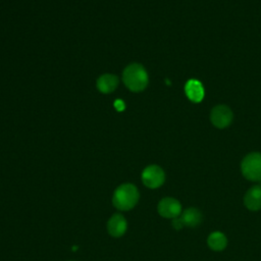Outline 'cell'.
I'll return each mask as SVG.
<instances>
[{"label":"cell","mask_w":261,"mask_h":261,"mask_svg":"<svg viewBox=\"0 0 261 261\" xmlns=\"http://www.w3.org/2000/svg\"><path fill=\"white\" fill-rule=\"evenodd\" d=\"M179 218L181 219L184 225L194 227V226H197L201 222L202 214L196 208H189L180 214Z\"/></svg>","instance_id":"cell-11"},{"label":"cell","mask_w":261,"mask_h":261,"mask_svg":"<svg viewBox=\"0 0 261 261\" xmlns=\"http://www.w3.org/2000/svg\"><path fill=\"white\" fill-rule=\"evenodd\" d=\"M185 92L187 97L195 103H199L203 100L205 91L203 85L197 80H190L185 86Z\"/></svg>","instance_id":"cell-8"},{"label":"cell","mask_w":261,"mask_h":261,"mask_svg":"<svg viewBox=\"0 0 261 261\" xmlns=\"http://www.w3.org/2000/svg\"><path fill=\"white\" fill-rule=\"evenodd\" d=\"M232 112L229 107L225 105L215 106L210 113V120L217 128H224L232 121Z\"/></svg>","instance_id":"cell-5"},{"label":"cell","mask_w":261,"mask_h":261,"mask_svg":"<svg viewBox=\"0 0 261 261\" xmlns=\"http://www.w3.org/2000/svg\"><path fill=\"white\" fill-rule=\"evenodd\" d=\"M158 212L165 218H175L181 214V206L173 198H164L158 204Z\"/></svg>","instance_id":"cell-6"},{"label":"cell","mask_w":261,"mask_h":261,"mask_svg":"<svg viewBox=\"0 0 261 261\" xmlns=\"http://www.w3.org/2000/svg\"><path fill=\"white\" fill-rule=\"evenodd\" d=\"M164 171L157 165H149L142 172V180L150 189L159 188L164 182Z\"/></svg>","instance_id":"cell-4"},{"label":"cell","mask_w":261,"mask_h":261,"mask_svg":"<svg viewBox=\"0 0 261 261\" xmlns=\"http://www.w3.org/2000/svg\"><path fill=\"white\" fill-rule=\"evenodd\" d=\"M172 226H173L175 229H180V228H182V226H185V225H184V223H182V221H181V219H180L179 217H175V218L172 219Z\"/></svg>","instance_id":"cell-13"},{"label":"cell","mask_w":261,"mask_h":261,"mask_svg":"<svg viewBox=\"0 0 261 261\" xmlns=\"http://www.w3.org/2000/svg\"><path fill=\"white\" fill-rule=\"evenodd\" d=\"M126 220L121 214L112 215L107 222V230L108 233L113 238L121 237L126 230Z\"/></svg>","instance_id":"cell-7"},{"label":"cell","mask_w":261,"mask_h":261,"mask_svg":"<svg viewBox=\"0 0 261 261\" xmlns=\"http://www.w3.org/2000/svg\"><path fill=\"white\" fill-rule=\"evenodd\" d=\"M118 84V80L114 74H103L97 81V88L101 93L108 94L113 92Z\"/></svg>","instance_id":"cell-10"},{"label":"cell","mask_w":261,"mask_h":261,"mask_svg":"<svg viewBox=\"0 0 261 261\" xmlns=\"http://www.w3.org/2000/svg\"><path fill=\"white\" fill-rule=\"evenodd\" d=\"M138 200V189L132 184H123L115 190L112 198V203L114 207H116L118 210L125 211L135 207Z\"/></svg>","instance_id":"cell-2"},{"label":"cell","mask_w":261,"mask_h":261,"mask_svg":"<svg viewBox=\"0 0 261 261\" xmlns=\"http://www.w3.org/2000/svg\"><path fill=\"white\" fill-rule=\"evenodd\" d=\"M124 85L133 92L143 91L149 82L146 69L138 63H132L126 66L122 73Z\"/></svg>","instance_id":"cell-1"},{"label":"cell","mask_w":261,"mask_h":261,"mask_svg":"<svg viewBox=\"0 0 261 261\" xmlns=\"http://www.w3.org/2000/svg\"><path fill=\"white\" fill-rule=\"evenodd\" d=\"M226 238L220 231L212 232L208 238V245L214 251H221L226 247Z\"/></svg>","instance_id":"cell-12"},{"label":"cell","mask_w":261,"mask_h":261,"mask_svg":"<svg viewBox=\"0 0 261 261\" xmlns=\"http://www.w3.org/2000/svg\"><path fill=\"white\" fill-rule=\"evenodd\" d=\"M245 205L248 209L252 211L259 210L261 208V186H255L251 188L245 198H244Z\"/></svg>","instance_id":"cell-9"},{"label":"cell","mask_w":261,"mask_h":261,"mask_svg":"<svg viewBox=\"0 0 261 261\" xmlns=\"http://www.w3.org/2000/svg\"><path fill=\"white\" fill-rule=\"evenodd\" d=\"M114 107L117 111H123L124 108H125V105L123 103L122 100H115L114 102Z\"/></svg>","instance_id":"cell-14"},{"label":"cell","mask_w":261,"mask_h":261,"mask_svg":"<svg viewBox=\"0 0 261 261\" xmlns=\"http://www.w3.org/2000/svg\"><path fill=\"white\" fill-rule=\"evenodd\" d=\"M242 172L250 180L261 179V154L254 152L248 154L242 162Z\"/></svg>","instance_id":"cell-3"}]
</instances>
